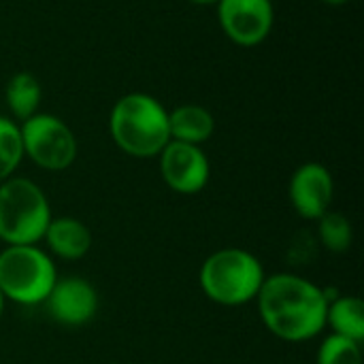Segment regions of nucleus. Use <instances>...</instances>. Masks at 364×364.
Wrapping results in <instances>:
<instances>
[{"label":"nucleus","mask_w":364,"mask_h":364,"mask_svg":"<svg viewBox=\"0 0 364 364\" xmlns=\"http://www.w3.org/2000/svg\"><path fill=\"white\" fill-rule=\"evenodd\" d=\"M256 299L264 326L284 341H307L326 326V290L299 275L264 277Z\"/></svg>","instance_id":"f257e3e1"},{"label":"nucleus","mask_w":364,"mask_h":364,"mask_svg":"<svg viewBox=\"0 0 364 364\" xmlns=\"http://www.w3.org/2000/svg\"><path fill=\"white\" fill-rule=\"evenodd\" d=\"M109 130L115 145L134 158H154L171 141L168 111L143 92L126 94L113 105Z\"/></svg>","instance_id":"f03ea898"},{"label":"nucleus","mask_w":364,"mask_h":364,"mask_svg":"<svg viewBox=\"0 0 364 364\" xmlns=\"http://www.w3.org/2000/svg\"><path fill=\"white\" fill-rule=\"evenodd\" d=\"M262 262L239 247H228L211 254L200 267L203 292L220 305H243L258 296L264 282Z\"/></svg>","instance_id":"7ed1b4c3"},{"label":"nucleus","mask_w":364,"mask_h":364,"mask_svg":"<svg viewBox=\"0 0 364 364\" xmlns=\"http://www.w3.org/2000/svg\"><path fill=\"white\" fill-rule=\"evenodd\" d=\"M51 222L43 190L23 177L0 183V239L6 245H36Z\"/></svg>","instance_id":"20e7f679"},{"label":"nucleus","mask_w":364,"mask_h":364,"mask_svg":"<svg viewBox=\"0 0 364 364\" xmlns=\"http://www.w3.org/2000/svg\"><path fill=\"white\" fill-rule=\"evenodd\" d=\"M55 282V264L41 247L6 245L0 252V292L4 299L26 307L41 305Z\"/></svg>","instance_id":"39448f33"},{"label":"nucleus","mask_w":364,"mask_h":364,"mask_svg":"<svg viewBox=\"0 0 364 364\" xmlns=\"http://www.w3.org/2000/svg\"><path fill=\"white\" fill-rule=\"evenodd\" d=\"M23 154L47 171H64L77 158V141L70 128L49 113H34L19 126Z\"/></svg>","instance_id":"423d86ee"},{"label":"nucleus","mask_w":364,"mask_h":364,"mask_svg":"<svg viewBox=\"0 0 364 364\" xmlns=\"http://www.w3.org/2000/svg\"><path fill=\"white\" fill-rule=\"evenodd\" d=\"M218 17L232 43L254 47L269 36L275 15L271 0H220Z\"/></svg>","instance_id":"0eeeda50"},{"label":"nucleus","mask_w":364,"mask_h":364,"mask_svg":"<svg viewBox=\"0 0 364 364\" xmlns=\"http://www.w3.org/2000/svg\"><path fill=\"white\" fill-rule=\"evenodd\" d=\"M166 186L179 194H196L209 181V160L198 145L168 141L158 154Z\"/></svg>","instance_id":"6e6552de"},{"label":"nucleus","mask_w":364,"mask_h":364,"mask_svg":"<svg viewBox=\"0 0 364 364\" xmlns=\"http://www.w3.org/2000/svg\"><path fill=\"white\" fill-rule=\"evenodd\" d=\"M45 305L47 314L55 322L64 326H83L94 318L98 309V296L90 282L81 277H64L53 284Z\"/></svg>","instance_id":"1a4fd4ad"},{"label":"nucleus","mask_w":364,"mask_h":364,"mask_svg":"<svg viewBox=\"0 0 364 364\" xmlns=\"http://www.w3.org/2000/svg\"><path fill=\"white\" fill-rule=\"evenodd\" d=\"M333 175L318 162L299 166L290 179V203L305 220H320L333 203Z\"/></svg>","instance_id":"9d476101"},{"label":"nucleus","mask_w":364,"mask_h":364,"mask_svg":"<svg viewBox=\"0 0 364 364\" xmlns=\"http://www.w3.org/2000/svg\"><path fill=\"white\" fill-rule=\"evenodd\" d=\"M43 239L49 250L62 260H79L92 247V232L87 226L75 218H58L51 220Z\"/></svg>","instance_id":"9b49d317"},{"label":"nucleus","mask_w":364,"mask_h":364,"mask_svg":"<svg viewBox=\"0 0 364 364\" xmlns=\"http://www.w3.org/2000/svg\"><path fill=\"white\" fill-rule=\"evenodd\" d=\"M213 128H215V119L205 107L181 105L173 113H168L171 141L200 145L213 134Z\"/></svg>","instance_id":"f8f14e48"},{"label":"nucleus","mask_w":364,"mask_h":364,"mask_svg":"<svg viewBox=\"0 0 364 364\" xmlns=\"http://www.w3.org/2000/svg\"><path fill=\"white\" fill-rule=\"evenodd\" d=\"M326 324L335 331V335L354 339L363 343L364 339V305L356 296H335L328 303Z\"/></svg>","instance_id":"ddd939ff"},{"label":"nucleus","mask_w":364,"mask_h":364,"mask_svg":"<svg viewBox=\"0 0 364 364\" xmlns=\"http://www.w3.org/2000/svg\"><path fill=\"white\" fill-rule=\"evenodd\" d=\"M41 96H43L41 83L30 73H17L6 83V105H9L11 113L21 122H26L28 117L38 113Z\"/></svg>","instance_id":"4468645a"},{"label":"nucleus","mask_w":364,"mask_h":364,"mask_svg":"<svg viewBox=\"0 0 364 364\" xmlns=\"http://www.w3.org/2000/svg\"><path fill=\"white\" fill-rule=\"evenodd\" d=\"M23 158L19 126L0 115V183L6 181Z\"/></svg>","instance_id":"2eb2a0df"},{"label":"nucleus","mask_w":364,"mask_h":364,"mask_svg":"<svg viewBox=\"0 0 364 364\" xmlns=\"http://www.w3.org/2000/svg\"><path fill=\"white\" fill-rule=\"evenodd\" d=\"M318 235H320L322 245L326 250H331V252H337V254L348 252L350 245H352V239H354L350 220L343 213H337V211H326L320 218Z\"/></svg>","instance_id":"dca6fc26"},{"label":"nucleus","mask_w":364,"mask_h":364,"mask_svg":"<svg viewBox=\"0 0 364 364\" xmlns=\"http://www.w3.org/2000/svg\"><path fill=\"white\" fill-rule=\"evenodd\" d=\"M318 364H363L360 343L333 333L320 346Z\"/></svg>","instance_id":"f3484780"},{"label":"nucleus","mask_w":364,"mask_h":364,"mask_svg":"<svg viewBox=\"0 0 364 364\" xmlns=\"http://www.w3.org/2000/svg\"><path fill=\"white\" fill-rule=\"evenodd\" d=\"M190 2H194V4H218L220 0H190Z\"/></svg>","instance_id":"a211bd4d"},{"label":"nucleus","mask_w":364,"mask_h":364,"mask_svg":"<svg viewBox=\"0 0 364 364\" xmlns=\"http://www.w3.org/2000/svg\"><path fill=\"white\" fill-rule=\"evenodd\" d=\"M324 2H326V4H335V6H337V4H346L348 0H324Z\"/></svg>","instance_id":"6ab92c4d"},{"label":"nucleus","mask_w":364,"mask_h":364,"mask_svg":"<svg viewBox=\"0 0 364 364\" xmlns=\"http://www.w3.org/2000/svg\"><path fill=\"white\" fill-rule=\"evenodd\" d=\"M4 296H2V292H0V318H2V311H4Z\"/></svg>","instance_id":"aec40b11"}]
</instances>
